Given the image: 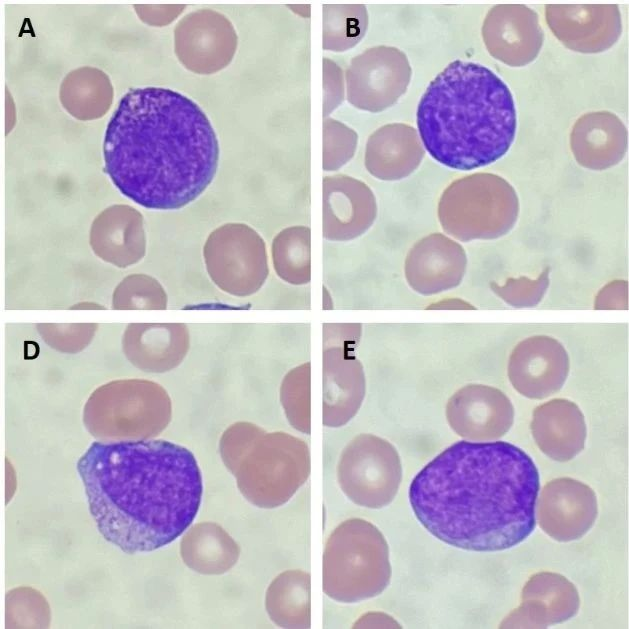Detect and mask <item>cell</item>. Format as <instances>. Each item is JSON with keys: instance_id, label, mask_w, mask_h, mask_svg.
Here are the masks:
<instances>
[{"instance_id": "ac0fdd59", "label": "cell", "mask_w": 629, "mask_h": 629, "mask_svg": "<svg viewBox=\"0 0 629 629\" xmlns=\"http://www.w3.org/2000/svg\"><path fill=\"white\" fill-rule=\"evenodd\" d=\"M266 606L271 619L286 628L310 626V576L301 571H289L278 576L270 585Z\"/></svg>"}, {"instance_id": "7a4b0ae2", "label": "cell", "mask_w": 629, "mask_h": 629, "mask_svg": "<svg viewBox=\"0 0 629 629\" xmlns=\"http://www.w3.org/2000/svg\"><path fill=\"white\" fill-rule=\"evenodd\" d=\"M105 172L118 191L152 210H177L197 199L218 167L219 144L193 100L162 87L129 90L105 131Z\"/></svg>"}, {"instance_id": "8fae6325", "label": "cell", "mask_w": 629, "mask_h": 629, "mask_svg": "<svg viewBox=\"0 0 629 629\" xmlns=\"http://www.w3.org/2000/svg\"><path fill=\"white\" fill-rule=\"evenodd\" d=\"M570 368L563 346L546 336L521 342L508 362V378L513 388L529 399L547 398L563 387Z\"/></svg>"}, {"instance_id": "3957f363", "label": "cell", "mask_w": 629, "mask_h": 629, "mask_svg": "<svg viewBox=\"0 0 629 629\" xmlns=\"http://www.w3.org/2000/svg\"><path fill=\"white\" fill-rule=\"evenodd\" d=\"M77 471L98 531L127 554L173 542L201 504L195 456L166 440L95 441Z\"/></svg>"}, {"instance_id": "277c9868", "label": "cell", "mask_w": 629, "mask_h": 629, "mask_svg": "<svg viewBox=\"0 0 629 629\" xmlns=\"http://www.w3.org/2000/svg\"><path fill=\"white\" fill-rule=\"evenodd\" d=\"M508 86L487 67L463 60L447 65L428 85L417 108L427 152L456 170H473L503 157L516 133Z\"/></svg>"}, {"instance_id": "5b68a950", "label": "cell", "mask_w": 629, "mask_h": 629, "mask_svg": "<svg viewBox=\"0 0 629 629\" xmlns=\"http://www.w3.org/2000/svg\"><path fill=\"white\" fill-rule=\"evenodd\" d=\"M391 578L387 541L363 519L340 524L329 537L323 559V590L334 600L353 603L381 594Z\"/></svg>"}, {"instance_id": "ffe728a7", "label": "cell", "mask_w": 629, "mask_h": 629, "mask_svg": "<svg viewBox=\"0 0 629 629\" xmlns=\"http://www.w3.org/2000/svg\"><path fill=\"white\" fill-rule=\"evenodd\" d=\"M280 400L290 424L310 433V364L292 369L283 379Z\"/></svg>"}, {"instance_id": "4fadbf2b", "label": "cell", "mask_w": 629, "mask_h": 629, "mask_svg": "<svg viewBox=\"0 0 629 629\" xmlns=\"http://www.w3.org/2000/svg\"><path fill=\"white\" fill-rule=\"evenodd\" d=\"M483 37L495 58L510 65L531 62L543 43L538 16L525 5H496L484 22Z\"/></svg>"}, {"instance_id": "e0dca14e", "label": "cell", "mask_w": 629, "mask_h": 629, "mask_svg": "<svg viewBox=\"0 0 629 629\" xmlns=\"http://www.w3.org/2000/svg\"><path fill=\"white\" fill-rule=\"evenodd\" d=\"M181 556L191 569L203 574H220L235 563L238 549L232 538L214 523L192 527L181 541Z\"/></svg>"}, {"instance_id": "30bf717a", "label": "cell", "mask_w": 629, "mask_h": 629, "mask_svg": "<svg viewBox=\"0 0 629 629\" xmlns=\"http://www.w3.org/2000/svg\"><path fill=\"white\" fill-rule=\"evenodd\" d=\"M446 418L459 436L469 441H491L509 430L514 409L509 398L498 388L467 384L449 398Z\"/></svg>"}, {"instance_id": "2e32d148", "label": "cell", "mask_w": 629, "mask_h": 629, "mask_svg": "<svg viewBox=\"0 0 629 629\" xmlns=\"http://www.w3.org/2000/svg\"><path fill=\"white\" fill-rule=\"evenodd\" d=\"M114 88L102 70L84 66L70 71L62 80L59 98L64 109L82 121L102 118L110 109Z\"/></svg>"}, {"instance_id": "5bb4252c", "label": "cell", "mask_w": 629, "mask_h": 629, "mask_svg": "<svg viewBox=\"0 0 629 629\" xmlns=\"http://www.w3.org/2000/svg\"><path fill=\"white\" fill-rule=\"evenodd\" d=\"M531 429L538 447L554 460L568 461L584 447V416L570 400L552 399L538 406Z\"/></svg>"}, {"instance_id": "52a82bcc", "label": "cell", "mask_w": 629, "mask_h": 629, "mask_svg": "<svg viewBox=\"0 0 629 629\" xmlns=\"http://www.w3.org/2000/svg\"><path fill=\"white\" fill-rule=\"evenodd\" d=\"M255 440L253 437V452L250 454L223 451L221 452L223 460L244 455V460L235 461L227 467L245 461L244 468L249 467L250 476L253 477L251 500L265 508L282 505L308 478L310 472L308 447L304 441L283 432L265 434L262 431V434H258L257 444Z\"/></svg>"}, {"instance_id": "d6986e66", "label": "cell", "mask_w": 629, "mask_h": 629, "mask_svg": "<svg viewBox=\"0 0 629 629\" xmlns=\"http://www.w3.org/2000/svg\"><path fill=\"white\" fill-rule=\"evenodd\" d=\"M399 50L391 60L384 66L379 64V60H373L370 66L364 53L351 62L347 71L348 94L357 91L365 85V91H387L388 95L395 102L402 95L409 83L411 69L405 55L400 57L392 66H389L401 54Z\"/></svg>"}, {"instance_id": "7c38bea8", "label": "cell", "mask_w": 629, "mask_h": 629, "mask_svg": "<svg viewBox=\"0 0 629 629\" xmlns=\"http://www.w3.org/2000/svg\"><path fill=\"white\" fill-rule=\"evenodd\" d=\"M546 20L564 45L583 53L609 48L621 33L617 5H547Z\"/></svg>"}, {"instance_id": "9c48e42d", "label": "cell", "mask_w": 629, "mask_h": 629, "mask_svg": "<svg viewBox=\"0 0 629 629\" xmlns=\"http://www.w3.org/2000/svg\"><path fill=\"white\" fill-rule=\"evenodd\" d=\"M179 61L197 74H212L226 67L236 50L237 36L222 14L202 9L183 17L174 30Z\"/></svg>"}, {"instance_id": "9a60e30c", "label": "cell", "mask_w": 629, "mask_h": 629, "mask_svg": "<svg viewBox=\"0 0 629 629\" xmlns=\"http://www.w3.org/2000/svg\"><path fill=\"white\" fill-rule=\"evenodd\" d=\"M363 368L354 358L327 352L323 363V424L340 427L360 409L365 397Z\"/></svg>"}, {"instance_id": "44dd1931", "label": "cell", "mask_w": 629, "mask_h": 629, "mask_svg": "<svg viewBox=\"0 0 629 629\" xmlns=\"http://www.w3.org/2000/svg\"><path fill=\"white\" fill-rule=\"evenodd\" d=\"M545 284L536 282H516L507 288H504L501 295L513 305H533L540 299L543 294Z\"/></svg>"}, {"instance_id": "ba28073f", "label": "cell", "mask_w": 629, "mask_h": 629, "mask_svg": "<svg viewBox=\"0 0 629 629\" xmlns=\"http://www.w3.org/2000/svg\"><path fill=\"white\" fill-rule=\"evenodd\" d=\"M337 479L355 504L380 509L392 502L401 480L402 465L395 447L374 434H360L342 451Z\"/></svg>"}, {"instance_id": "7402d4cb", "label": "cell", "mask_w": 629, "mask_h": 629, "mask_svg": "<svg viewBox=\"0 0 629 629\" xmlns=\"http://www.w3.org/2000/svg\"><path fill=\"white\" fill-rule=\"evenodd\" d=\"M397 622L382 612H369L360 618L355 628H396Z\"/></svg>"}, {"instance_id": "6da1fadb", "label": "cell", "mask_w": 629, "mask_h": 629, "mask_svg": "<svg viewBox=\"0 0 629 629\" xmlns=\"http://www.w3.org/2000/svg\"><path fill=\"white\" fill-rule=\"evenodd\" d=\"M539 472L505 441H458L413 478L409 502L437 539L471 551H500L534 530Z\"/></svg>"}, {"instance_id": "8992f818", "label": "cell", "mask_w": 629, "mask_h": 629, "mask_svg": "<svg viewBox=\"0 0 629 629\" xmlns=\"http://www.w3.org/2000/svg\"><path fill=\"white\" fill-rule=\"evenodd\" d=\"M170 401L165 391L152 387L98 388L83 414L87 430L100 440H144L159 434L169 423Z\"/></svg>"}]
</instances>
